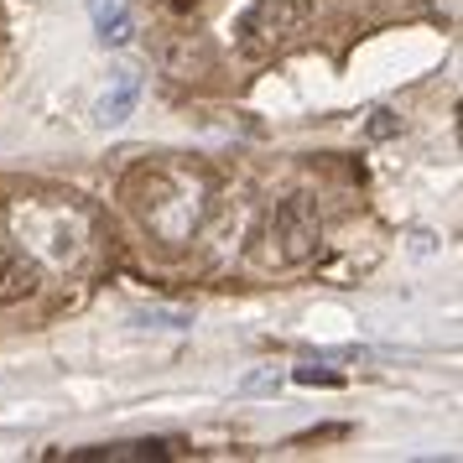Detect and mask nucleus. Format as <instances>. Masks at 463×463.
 <instances>
[{
	"label": "nucleus",
	"mask_w": 463,
	"mask_h": 463,
	"mask_svg": "<svg viewBox=\"0 0 463 463\" xmlns=\"http://www.w3.org/2000/svg\"><path fill=\"white\" fill-rule=\"evenodd\" d=\"M5 219L43 271L89 276L105 260V219L79 193H16L5 198Z\"/></svg>",
	"instance_id": "1"
},
{
	"label": "nucleus",
	"mask_w": 463,
	"mask_h": 463,
	"mask_svg": "<svg viewBox=\"0 0 463 463\" xmlns=\"http://www.w3.org/2000/svg\"><path fill=\"white\" fill-rule=\"evenodd\" d=\"M120 198H126L130 219L167 250H183L193 245L203 224L213 213V177L198 162H172V156H156V162H141V167L126 172L120 183Z\"/></svg>",
	"instance_id": "2"
},
{
	"label": "nucleus",
	"mask_w": 463,
	"mask_h": 463,
	"mask_svg": "<svg viewBox=\"0 0 463 463\" xmlns=\"http://www.w3.org/2000/svg\"><path fill=\"white\" fill-rule=\"evenodd\" d=\"M323 245V213L307 193H292V198H276L260 230H255V266L266 271H292V266H307Z\"/></svg>",
	"instance_id": "3"
},
{
	"label": "nucleus",
	"mask_w": 463,
	"mask_h": 463,
	"mask_svg": "<svg viewBox=\"0 0 463 463\" xmlns=\"http://www.w3.org/2000/svg\"><path fill=\"white\" fill-rule=\"evenodd\" d=\"M307 22H313V0H250L234 22V47L260 63L287 52L307 32Z\"/></svg>",
	"instance_id": "4"
},
{
	"label": "nucleus",
	"mask_w": 463,
	"mask_h": 463,
	"mask_svg": "<svg viewBox=\"0 0 463 463\" xmlns=\"http://www.w3.org/2000/svg\"><path fill=\"white\" fill-rule=\"evenodd\" d=\"M151 58L177 84H203V79L219 73V43H213L209 32H198V26H167V32H156L151 37Z\"/></svg>",
	"instance_id": "5"
},
{
	"label": "nucleus",
	"mask_w": 463,
	"mask_h": 463,
	"mask_svg": "<svg viewBox=\"0 0 463 463\" xmlns=\"http://www.w3.org/2000/svg\"><path fill=\"white\" fill-rule=\"evenodd\" d=\"M183 442L172 438H141V442H94V448H73V463H162L177 458Z\"/></svg>",
	"instance_id": "6"
},
{
	"label": "nucleus",
	"mask_w": 463,
	"mask_h": 463,
	"mask_svg": "<svg viewBox=\"0 0 463 463\" xmlns=\"http://www.w3.org/2000/svg\"><path fill=\"white\" fill-rule=\"evenodd\" d=\"M43 287V266L26 250H5L0 245V307H16Z\"/></svg>",
	"instance_id": "7"
},
{
	"label": "nucleus",
	"mask_w": 463,
	"mask_h": 463,
	"mask_svg": "<svg viewBox=\"0 0 463 463\" xmlns=\"http://www.w3.org/2000/svg\"><path fill=\"white\" fill-rule=\"evenodd\" d=\"M136 99H141V73L136 68H115L109 89L99 94V105H94V120L99 126H120V120H130Z\"/></svg>",
	"instance_id": "8"
},
{
	"label": "nucleus",
	"mask_w": 463,
	"mask_h": 463,
	"mask_svg": "<svg viewBox=\"0 0 463 463\" xmlns=\"http://www.w3.org/2000/svg\"><path fill=\"white\" fill-rule=\"evenodd\" d=\"M89 16H94V32H99V43L105 47L130 43V32H136L126 0H89Z\"/></svg>",
	"instance_id": "9"
},
{
	"label": "nucleus",
	"mask_w": 463,
	"mask_h": 463,
	"mask_svg": "<svg viewBox=\"0 0 463 463\" xmlns=\"http://www.w3.org/2000/svg\"><path fill=\"white\" fill-rule=\"evenodd\" d=\"M297 385H344V375H334V370H313V364H302V370H297Z\"/></svg>",
	"instance_id": "10"
},
{
	"label": "nucleus",
	"mask_w": 463,
	"mask_h": 463,
	"mask_svg": "<svg viewBox=\"0 0 463 463\" xmlns=\"http://www.w3.org/2000/svg\"><path fill=\"white\" fill-rule=\"evenodd\" d=\"M156 5H162L167 16H193V11H203L209 0H156Z\"/></svg>",
	"instance_id": "11"
},
{
	"label": "nucleus",
	"mask_w": 463,
	"mask_h": 463,
	"mask_svg": "<svg viewBox=\"0 0 463 463\" xmlns=\"http://www.w3.org/2000/svg\"><path fill=\"white\" fill-rule=\"evenodd\" d=\"M328 438H349V427H317V432H302V438H292V448H302V442H328Z\"/></svg>",
	"instance_id": "12"
},
{
	"label": "nucleus",
	"mask_w": 463,
	"mask_h": 463,
	"mask_svg": "<svg viewBox=\"0 0 463 463\" xmlns=\"http://www.w3.org/2000/svg\"><path fill=\"white\" fill-rule=\"evenodd\" d=\"M438 11H448V22H458V0H432Z\"/></svg>",
	"instance_id": "13"
}]
</instances>
